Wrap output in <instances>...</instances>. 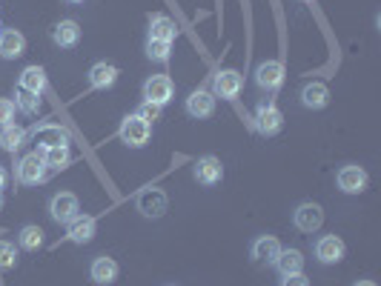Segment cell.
I'll return each instance as SVG.
<instances>
[{"label": "cell", "instance_id": "44dd1931", "mask_svg": "<svg viewBox=\"0 0 381 286\" xmlns=\"http://www.w3.org/2000/svg\"><path fill=\"white\" fill-rule=\"evenodd\" d=\"M301 103H304L307 109H324V106L330 103V89H327V83H321V81L307 83V86L301 89Z\"/></svg>", "mask_w": 381, "mask_h": 286}, {"label": "cell", "instance_id": "5b68a950", "mask_svg": "<svg viewBox=\"0 0 381 286\" xmlns=\"http://www.w3.org/2000/svg\"><path fill=\"white\" fill-rule=\"evenodd\" d=\"M367 172H364V166H359V163H347V166H341L339 169V175H336V183H339V189L344 195H359V192H364L367 189Z\"/></svg>", "mask_w": 381, "mask_h": 286}, {"label": "cell", "instance_id": "7402d4cb", "mask_svg": "<svg viewBox=\"0 0 381 286\" xmlns=\"http://www.w3.org/2000/svg\"><path fill=\"white\" fill-rule=\"evenodd\" d=\"M52 40L60 46V49H72V46H78V40H81V26L75 20H60L52 29Z\"/></svg>", "mask_w": 381, "mask_h": 286}, {"label": "cell", "instance_id": "4fadbf2b", "mask_svg": "<svg viewBox=\"0 0 381 286\" xmlns=\"http://www.w3.org/2000/svg\"><path fill=\"white\" fill-rule=\"evenodd\" d=\"M221 178H224V166H221V160H218L216 155L198 158V163H195V180H198V183L216 186V183H221Z\"/></svg>", "mask_w": 381, "mask_h": 286}, {"label": "cell", "instance_id": "7c38bea8", "mask_svg": "<svg viewBox=\"0 0 381 286\" xmlns=\"http://www.w3.org/2000/svg\"><path fill=\"white\" fill-rule=\"evenodd\" d=\"M255 83L261 89H267V92L281 89V83H284V63L281 60H264L255 69Z\"/></svg>", "mask_w": 381, "mask_h": 286}, {"label": "cell", "instance_id": "d4e9b609", "mask_svg": "<svg viewBox=\"0 0 381 286\" xmlns=\"http://www.w3.org/2000/svg\"><path fill=\"white\" fill-rule=\"evenodd\" d=\"M23 143H26V132H23V126L9 124V126L0 129V149L3 152H17Z\"/></svg>", "mask_w": 381, "mask_h": 286}, {"label": "cell", "instance_id": "cb8c5ba5", "mask_svg": "<svg viewBox=\"0 0 381 286\" xmlns=\"http://www.w3.org/2000/svg\"><path fill=\"white\" fill-rule=\"evenodd\" d=\"M275 269L281 272V278L304 272V255L298 249H281L278 258H275Z\"/></svg>", "mask_w": 381, "mask_h": 286}, {"label": "cell", "instance_id": "8d00e7d4", "mask_svg": "<svg viewBox=\"0 0 381 286\" xmlns=\"http://www.w3.org/2000/svg\"><path fill=\"white\" fill-rule=\"evenodd\" d=\"M0 206H3V195H0Z\"/></svg>", "mask_w": 381, "mask_h": 286}, {"label": "cell", "instance_id": "f35d334b", "mask_svg": "<svg viewBox=\"0 0 381 286\" xmlns=\"http://www.w3.org/2000/svg\"><path fill=\"white\" fill-rule=\"evenodd\" d=\"M0 32H3V29H0Z\"/></svg>", "mask_w": 381, "mask_h": 286}, {"label": "cell", "instance_id": "d6986e66", "mask_svg": "<svg viewBox=\"0 0 381 286\" xmlns=\"http://www.w3.org/2000/svg\"><path fill=\"white\" fill-rule=\"evenodd\" d=\"M117 75H121V72H117V66L101 60V63H95V66L89 69V83H92V89H112L115 81H117Z\"/></svg>", "mask_w": 381, "mask_h": 286}, {"label": "cell", "instance_id": "83f0119b", "mask_svg": "<svg viewBox=\"0 0 381 286\" xmlns=\"http://www.w3.org/2000/svg\"><path fill=\"white\" fill-rule=\"evenodd\" d=\"M15 109H20L23 115H38V109H40V94H32V92L17 89V94H15Z\"/></svg>", "mask_w": 381, "mask_h": 286}, {"label": "cell", "instance_id": "277c9868", "mask_svg": "<svg viewBox=\"0 0 381 286\" xmlns=\"http://www.w3.org/2000/svg\"><path fill=\"white\" fill-rule=\"evenodd\" d=\"M49 214H52V221H55V224L69 226V224H72V221L78 218V214H81L78 195H72V192H58V195L52 198V203H49Z\"/></svg>", "mask_w": 381, "mask_h": 286}, {"label": "cell", "instance_id": "ac0fdd59", "mask_svg": "<svg viewBox=\"0 0 381 286\" xmlns=\"http://www.w3.org/2000/svg\"><path fill=\"white\" fill-rule=\"evenodd\" d=\"M26 52V37H23L17 29H3L0 32V58L15 60Z\"/></svg>", "mask_w": 381, "mask_h": 286}, {"label": "cell", "instance_id": "ba28073f", "mask_svg": "<svg viewBox=\"0 0 381 286\" xmlns=\"http://www.w3.org/2000/svg\"><path fill=\"white\" fill-rule=\"evenodd\" d=\"M281 126H284V115H281V109L275 103H261L255 109V129L261 135L270 137V135L281 132Z\"/></svg>", "mask_w": 381, "mask_h": 286}, {"label": "cell", "instance_id": "4316f807", "mask_svg": "<svg viewBox=\"0 0 381 286\" xmlns=\"http://www.w3.org/2000/svg\"><path fill=\"white\" fill-rule=\"evenodd\" d=\"M40 158L46 163V169H63L72 160V152H69V146H52V149H43Z\"/></svg>", "mask_w": 381, "mask_h": 286}, {"label": "cell", "instance_id": "ffe728a7", "mask_svg": "<svg viewBox=\"0 0 381 286\" xmlns=\"http://www.w3.org/2000/svg\"><path fill=\"white\" fill-rule=\"evenodd\" d=\"M178 35V26L170 15H152L149 17V40H166L172 43Z\"/></svg>", "mask_w": 381, "mask_h": 286}, {"label": "cell", "instance_id": "6da1fadb", "mask_svg": "<svg viewBox=\"0 0 381 286\" xmlns=\"http://www.w3.org/2000/svg\"><path fill=\"white\" fill-rule=\"evenodd\" d=\"M135 206L138 212L144 214V218H163L166 209H170V198H166V192L161 186H147V189H140L138 198H135Z\"/></svg>", "mask_w": 381, "mask_h": 286}, {"label": "cell", "instance_id": "9c48e42d", "mask_svg": "<svg viewBox=\"0 0 381 286\" xmlns=\"http://www.w3.org/2000/svg\"><path fill=\"white\" fill-rule=\"evenodd\" d=\"M344 252H347V246H344V241L339 235H321L316 241V258L321 260V264H327V267L344 260Z\"/></svg>", "mask_w": 381, "mask_h": 286}, {"label": "cell", "instance_id": "8992f818", "mask_svg": "<svg viewBox=\"0 0 381 286\" xmlns=\"http://www.w3.org/2000/svg\"><path fill=\"white\" fill-rule=\"evenodd\" d=\"M172 94H175V83L170 75H152L147 78L144 83V101L155 103V106H166L172 101Z\"/></svg>", "mask_w": 381, "mask_h": 286}, {"label": "cell", "instance_id": "7a4b0ae2", "mask_svg": "<svg viewBox=\"0 0 381 286\" xmlns=\"http://www.w3.org/2000/svg\"><path fill=\"white\" fill-rule=\"evenodd\" d=\"M46 175H49V169H46V163L38 152H29L23 155L17 163H15V178L23 183V186H38L46 180Z\"/></svg>", "mask_w": 381, "mask_h": 286}, {"label": "cell", "instance_id": "603a6c76", "mask_svg": "<svg viewBox=\"0 0 381 286\" xmlns=\"http://www.w3.org/2000/svg\"><path fill=\"white\" fill-rule=\"evenodd\" d=\"M17 89L23 92H32V94H40L46 89V72L40 66H26L20 72V78H17Z\"/></svg>", "mask_w": 381, "mask_h": 286}, {"label": "cell", "instance_id": "74e56055", "mask_svg": "<svg viewBox=\"0 0 381 286\" xmlns=\"http://www.w3.org/2000/svg\"><path fill=\"white\" fill-rule=\"evenodd\" d=\"M304 3H313V0H304Z\"/></svg>", "mask_w": 381, "mask_h": 286}, {"label": "cell", "instance_id": "4dcf8cb0", "mask_svg": "<svg viewBox=\"0 0 381 286\" xmlns=\"http://www.w3.org/2000/svg\"><path fill=\"white\" fill-rule=\"evenodd\" d=\"M161 109L163 106H155V103H149V101H144V103H140L138 106V117H140V121H147V124H152V121H158V117H161Z\"/></svg>", "mask_w": 381, "mask_h": 286}, {"label": "cell", "instance_id": "f1b7e54d", "mask_svg": "<svg viewBox=\"0 0 381 286\" xmlns=\"http://www.w3.org/2000/svg\"><path fill=\"white\" fill-rule=\"evenodd\" d=\"M170 52H172V43H166V40H147V58L149 60L166 63V60H170Z\"/></svg>", "mask_w": 381, "mask_h": 286}, {"label": "cell", "instance_id": "3957f363", "mask_svg": "<svg viewBox=\"0 0 381 286\" xmlns=\"http://www.w3.org/2000/svg\"><path fill=\"white\" fill-rule=\"evenodd\" d=\"M149 137H152V124L140 121L138 115H127L121 121V140L127 143V146L140 149V146H147L149 143Z\"/></svg>", "mask_w": 381, "mask_h": 286}, {"label": "cell", "instance_id": "5bb4252c", "mask_svg": "<svg viewBox=\"0 0 381 286\" xmlns=\"http://www.w3.org/2000/svg\"><path fill=\"white\" fill-rule=\"evenodd\" d=\"M35 143L40 146V152L43 149H52V146H69V135L58 124H40L35 129Z\"/></svg>", "mask_w": 381, "mask_h": 286}, {"label": "cell", "instance_id": "52a82bcc", "mask_svg": "<svg viewBox=\"0 0 381 286\" xmlns=\"http://www.w3.org/2000/svg\"><path fill=\"white\" fill-rule=\"evenodd\" d=\"M293 224H295L301 232L313 235V232H318L321 224H324V209H321L318 203H301V206L293 212Z\"/></svg>", "mask_w": 381, "mask_h": 286}, {"label": "cell", "instance_id": "1f68e13d", "mask_svg": "<svg viewBox=\"0 0 381 286\" xmlns=\"http://www.w3.org/2000/svg\"><path fill=\"white\" fill-rule=\"evenodd\" d=\"M15 124V101L9 98H0V129Z\"/></svg>", "mask_w": 381, "mask_h": 286}, {"label": "cell", "instance_id": "484cf974", "mask_svg": "<svg viewBox=\"0 0 381 286\" xmlns=\"http://www.w3.org/2000/svg\"><path fill=\"white\" fill-rule=\"evenodd\" d=\"M17 244H20V249H26V252H38V249L43 246V229L35 226V224L23 226V229L17 232Z\"/></svg>", "mask_w": 381, "mask_h": 286}, {"label": "cell", "instance_id": "f546056e", "mask_svg": "<svg viewBox=\"0 0 381 286\" xmlns=\"http://www.w3.org/2000/svg\"><path fill=\"white\" fill-rule=\"evenodd\" d=\"M17 264V249L9 241H0V272H9Z\"/></svg>", "mask_w": 381, "mask_h": 286}, {"label": "cell", "instance_id": "e575fe53", "mask_svg": "<svg viewBox=\"0 0 381 286\" xmlns=\"http://www.w3.org/2000/svg\"><path fill=\"white\" fill-rule=\"evenodd\" d=\"M3 183H6V172H3V166H0V189H3Z\"/></svg>", "mask_w": 381, "mask_h": 286}, {"label": "cell", "instance_id": "30bf717a", "mask_svg": "<svg viewBox=\"0 0 381 286\" xmlns=\"http://www.w3.org/2000/svg\"><path fill=\"white\" fill-rule=\"evenodd\" d=\"M212 112H216V94H212L209 89H195L186 98V115L189 117L204 121V117H212Z\"/></svg>", "mask_w": 381, "mask_h": 286}, {"label": "cell", "instance_id": "8fae6325", "mask_svg": "<svg viewBox=\"0 0 381 286\" xmlns=\"http://www.w3.org/2000/svg\"><path fill=\"white\" fill-rule=\"evenodd\" d=\"M212 86H216V94L218 98H238V92L244 89V78H241V72H235V69H221L216 81H212Z\"/></svg>", "mask_w": 381, "mask_h": 286}, {"label": "cell", "instance_id": "2e32d148", "mask_svg": "<svg viewBox=\"0 0 381 286\" xmlns=\"http://www.w3.org/2000/svg\"><path fill=\"white\" fill-rule=\"evenodd\" d=\"M117 272H121V267H117V260L109 258V255L95 258V260H92V267H89L92 280H95V283H101V286L115 283V280H117Z\"/></svg>", "mask_w": 381, "mask_h": 286}, {"label": "cell", "instance_id": "836d02e7", "mask_svg": "<svg viewBox=\"0 0 381 286\" xmlns=\"http://www.w3.org/2000/svg\"><path fill=\"white\" fill-rule=\"evenodd\" d=\"M352 286H378V283H375V280H355Z\"/></svg>", "mask_w": 381, "mask_h": 286}, {"label": "cell", "instance_id": "9a60e30c", "mask_svg": "<svg viewBox=\"0 0 381 286\" xmlns=\"http://www.w3.org/2000/svg\"><path fill=\"white\" fill-rule=\"evenodd\" d=\"M95 232H98V221L92 218V214H78V218L66 226V235H69V241L72 244H89L92 237H95Z\"/></svg>", "mask_w": 381, "mask_h": 286}, {"label": "cell", "instance_id": "d6a6232c", "mask_svg": "<svg viewBox=\"0 0 381 286\" xmlns=\"http://www.w3.org/2000/svg\"><path fill=\"white\" fill-rule=\"evenodd\" d=\"M281 286H309V278H307L304 272H298V275H284V278H281Z\"/></svg>", "mask_w": 381, "mask_h": 286}, {"label": "cell", "instance_id": "d590c367", "mask_svg": "<svg viewBox=\"0 0 381 286\" xmlns=\"http://www.w3.org/2000/svg\"><path fill=\"white\" fill-rule=\"evenodd\" d=\"M63 3H69V6H81L83 0H63Z\"/></svg>", "mask_w": 381, "mask_h": 286}, {"label": "cell", "instance_id": "e0dca14e", "mask_svg": "<svg viewBox=\"0 0 381 286\" xmlns=\"http://www.w3.org/2000/svg\"><path fill=\"white\" fill-rule=\"evenodd\" d=\"M278 252H281V241L275 235H261L252 241V258L258 264H275Z\"/></svg>", "mask_w": 381, "mask_h": 286}]
</instances>
